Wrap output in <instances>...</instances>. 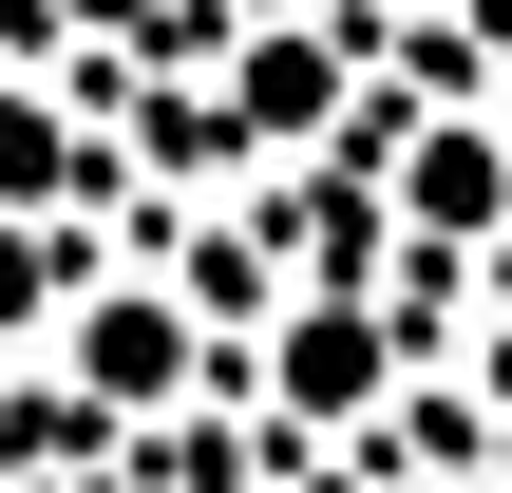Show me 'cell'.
I'll return each mask as SVG.
<instances>
[{"mask_svg": "<svg viewBox=\"0 0 512 493\" xmlns=\"http://www.w3.org/2000/svg\"><path fill=\"white\" fill-rule=\"evenodd\" d=\"M342 114H361V38L342 19H209L190 152H323Z\"/></svg>", "mask_w": 512, "mask_h": 493, "instance_id": "obj_1", "label": "cell"}, {"mask_svg": "<svg viewBox=\"0 0 512 493\" xmlns=\"http://www.w3.org/2000/svg\"><path fill=\"white\" fill-rule=\"evenodd\" d=\"M57 380H76L95 418H171V399L209 380V304H190V285H76V304H57Z\"/></svg>", "mask_w": 512, "mask_h": 493, "instance_id": "obj_2", "label": "cell"}, {"mask_svg": "<svg viewBox=\"0 0 512 493\" xmlns=\"http://www.w3.org/2000/svg\"><path fill=\"white\" fill-rule=\"evenodd\" d=\"M380 380H399V323H380L361 285H304V304H266V418H285V437H342V418H380Z\"/></svg>", "mask_w": 512, "mask_h": 493, "instance_id": "obj_3", "label": "cell"}, {"mask_svg": "<svg viewBox=\"0 0 512 493\" xmlns=\"http://www.w3.org/2000/svg\"><path fill=\"white\" fill-rule=\"evenodd\" d=\"M380 228H418V247H494V228H512V133H494V114H418V133L380 152Z\"/></svg>", "mask_w": 512, "mask_h": 493, "instance_id": "obj_4", "label": "cell"}, {"mask_svg": "<svg viewBox=\"0 0 512 493\" xmlns=\"http://www.w3.org/2000/svg\"><path fill=\"white\" fill-rule=\"evenodd\" d=\"M95 171H114V152H95V114H76L57 76H0V209H19V228H57V209H95Z\"/></svg>", "mask_w": 512, "mask_h": 493, "instance_id": "obj_5", "label": "cell"}, {"mask_svg": "<svg viewBox=\"0 0 512 493\" xmlns=\"http://www.w3.org/2000/svg\"><path fill=\"white\" fill-rule=\"evenodd\" d=\"M38 38H76V57H209V0H38Z\"/></svg>", "mask_w": 512, "mask_h": 493, "instance_id": "obj_6", "label": "cell"}, {"mask_svg": "<svg viewBox=\"0 0 512 493\" xmlns=\"http://www.w3.org/2000/svg\"><path fill=\"white\" fill-rule=\"evenodd\" d=\"M475 399H494V418H512V304H494V342H475Z\"/></svg>", "mask_w": 512, "mask_h": 493, "instance_id": "obj_7", "label": "cell"}, {"mask_svg": "<svg viewBox=\"0 0 512 493\" xmlns=\"http://www.w3.org/2000/svg\"><path fill=\"white\" fill-rule=\"evenodd\" d=\"M456 493H512V475H456Z\"/></svg>", "mask_w": 512, "mask_h": 493, "instance_id": "obj_8", "label": "cell"}]
</instances>
